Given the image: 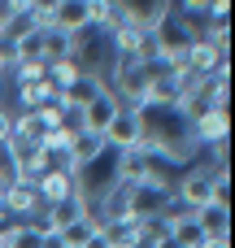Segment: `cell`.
Listing matches in <instances>:
<instances>
[{"label": "cell", "mask_w": 235, "mask_h": 248, "mask_svg": "<svg viewBox=\"0 0 235 248\" xmlns=\"http://www.w3.org/2000/svg\"><path fill=\"white\" fill-rule=\"evenodd\" d=\"M17 13H22V0H0V31H4Z\"/></svg>", "instance_id": "15"}, {"label": "cell", "mask_w": 235, "mask_h": 248, "mask_svg": "<svg viewBox=\"0 0 235 248\" xmlns=\"http://www.w3.org/2000/svg\"><path fill=\"white\" fill-rule=\"evenodd\" d=\"M0 248H39L35 222H9V227L0 231Z\"/></svg>", "instance_id": "11"}, {"label": "cell", "mask_w": 235, "mask_h": 248, "mask_svg": "<svg viewBox=\"0 0 235 248\" xmlns=\"http://www.w3.org/2000/svg\"><path fill=\"white\" fill-rule=\"evenodd\" d=\"M100 153H105V135L78 131V135H74V148H70V166H74V174H83V170H87Z\"/></svg>", "instance_id": "8"}, {"label": "cell", "mask_w": 235, "mask_h": 248, "mask_svg": "<svg viewBox=\"0 0 235 248\" xmlns=\"http://www.w3.org/2000/svg\"><path fill=\"white\" fill-rule=\"evenodd\" d=\"M144 131H148V118L140 113V109H118V118L109 122V131H105V148H113V153H126V148H140V140H144Z\"/></svg>", "instance_id": "2"}, {"label": "cell", "mask_w": 235, "mask_h": 248, "mask_svg": "<svg viewBox=\"0 0 235 248\" xmlns=\"http://www.w3.org/2000/svg\"><path fill=\"white\" fill-rule=\"evenodd\" d=\"M166 235H170V248H201L209 240V231L201 227L196 214H166Z\"/></svg>", "instance_id": "7"}, {"label": "cell", "mask_w": 235, "mask_h": 248, "mask_svg": "<svg viewBox=\"0 0 235 248\" xmlns=\"http://www.w3.org/2000/svg\"><path fill=\"white\" fill-rule=\"evenodd\" d=\"M17 113H35V109H44V105H61V92L44 78V83H31V87H17Z\"/></svg>", "instance_id": "9"}, {"label": "cell", "mask_w": 235, "mask_h": 248, "mask_svg": "<svg viewBox=\"0 0 235 248\" xmlns=\"http://www.w3.org/2000/svg\"><path fill=\"white\" fill-rule=\"evenodd\" d=\"M0 74H9V70H4V61H0Z\"/></svg>", "instance_id": "21"}, {"label": "cell", "mask_w": 235, "mask_h": 248, "mask_svg": "<svg viewBox=\"0 0 235 248\" xmlns=\"http://www.w3.org/2000/svg\"><path fill=\"white\" fill-rule=\"evenodd\" d=\"M166 248H170V244H166Z\"/></svg>", "instance_id": "22"}, {"label": "cell", "mask_w": 235, "mask_h": 248, "mask_svg": "<svg viewBox=\"0 0 235 248\" xmlns=\"http://www.w3.org/2000/svg\"><path fill=\"white\" fill-rule=\"evenodd\" d=\"M83 248H109V240H105V235H100V227H96V231H92V235H87V244Z\"/></svg>", "instance_id": "17"}, {"label": "cell", "mask_w": 235, "mask_h": 248, "mask_svg": "<svg viewBox=\"0 0 235 248\" xmlns=\"http://www.w3.org/2000/svg\"><path fill=\"white\" fill-rule=\"evenodd\" d=\"M9 144V109H0V148Z\"/></svg>", "instance_id": "18"}, {"label": "cell", "mask_w": 235, "mask_h": 248, "mask_svg": "<svg viewBox=\"0 0 235 248\" xmlns=\"http://www.w3.org/2000/svg\"><path fill=\"white\" fill-rule=\"evenodd\" d=\"M92 17H96V0H61V4H52V31H61L70 39H78L92 26Z\"/></svg>", "instance_id": "4"}, {"label": "cell", "mask_w": 235, "mask_h": 248, "mask_svg": "<svg viewBox=\"0 0 235 248\" xmlns=\"http://www.w3.org/2000/svg\"><path fill=\"white\" fill-rule=\"evenodd\" d=\"M4 227H9V218H4V214H0V231H4Z\"/></svg>", "instance_id": "20"}, {"label": "cell", "mask_w": 235, "mask_h": 248, "mask_svg": "<svg viewBox=\"0 0 235 248\" xmlns=\"http://www.w3.org/2000/svg\"><path fill=\"white\" fill-rule=\"evenodd\" d=\"M201 248H231V240H227V235H209Z\"/></svg>", "instance_id": "19"}, {"label": "cell", "mask_w": 235, "mask_h": 248, "mask_svg": "<svg viewBox=\"0 0 235 248\" xmlns=\"http://www.w3.org/2000/svg\"><path fill=\"white\" fill-rule=\"evenodd\" d=\"M17 174H13V161H9V148H0V187L4 183H13Z\"/></svg>", "instance_id": "16"}, {"label": "cell", "mask_w": 235, "mask_h": 248, "mask_svg": "<svg viewBox=\"0 0 235 248\" xmlns=\"http://www.w3.org/2000/svg\"><path fill=\"white\" fill-rule=\"evenodd\" d=\"M0 214H4V218H17V222H31V218L44 214V205H39V196H35L31 183L13 179V183L0 187Z\"/></svg>", "instance_id": "3"}, {"label": "cell", "mask_w": 235, "mask_h": 248, "mask_svg": "<svg viewBox=\"0 0 235 248\" xmlns=\"http://www.w3.org/2000/svg\"><path fill=\"white\" fill-rule=\"evenodd\" d=\"M227 131H231L227 113L201 109L196 118H188V135H192V144H196V148H218V144H227Z\"/></svg>", "instance_id": "6"}, {"label": "cell", "mask_w": 235, "mask_h": 248, "mask_svg": "<svg viewBox=\"0 0 235 248\" xmlns=\"http://www.w3.org/2000/svg\"><path fill=\"white\" fill-rule=\"evenodd\" d=\"M9 74H13L17 87H31V83H44V78H48V65H44V61H17Z\"/></svg>", "instance_id": "13"}, {"label": "cell", "mask_w": 235, "mask_h": 248, "mask_svg": "<svg viewBox=\"0 0 235 248\" xmlns=\"http://www.w3.org/2000/svg\"><path fill=\"white\" fill-rule=\"evenodd\" d=\"M118 109H122V100H118V96L109 92V83H105V87H100V92H96V96L78 109V122H83V131L105 135V131H109V122L118 118Z\"/></svg>", "instance_id": "5"}, {"label": "cell", "mask_w": 235, "mask_h": 248, "mask_svg": "<svg viewBox=\"0 0 235 248\" xmlns=\"http://www.w3.org/2000/svg\"><path fill=\"white\" fill-rule=\"evenodd\" d=\"M78 174L70 170V161H52V170L35 183V196H39V205L44 209H52V205H65V201H74L78 196Z\"/></svg>", "instance_id": "1"}, {"label": "cell", "mask_w": 235, "mask_h": 248, "mask_svg": "<svg viewBox=\"0 0 235 248\" xmlns=\"http://www.w3.org/2000/svg\"><path fill=\"white\" fill-rule=\"evenodd\" d=\"M196 218L209 235H227V201H209L205 209H196Z\"/></svg>", "instance_id": "12"}, {"label": "cell", "mask_w": 235, "mask_h": 248, "mask_svg": "<svg viewBox=\"0 0 235 248\" xmlns=\"http://www.w3.org/2000/svg\"><path fill=\"white\" fill-rule=\"evenodd\" d=\"M83 74H87V65H83L78 57H65V61H52V65H48V83H52L61 96H65V92H70Z\"/></svg>", "instance_id": "10"}, {"label": "cell", "mask_w": 235, "mask_h": 248, "mask_svg": "<svg viewBox=\"0 0 235 248\" xmlns=\"http://www.w3.org/2000/svg\"><path fill=\"white\" fill-rule=\"evenodd\" d=\"M92 231H96V227H92L87 218H74V222H65V227H61L57 235H61V244H65V248H83Z\"/></svg>", "instance_id": "14"}]
</instances>
